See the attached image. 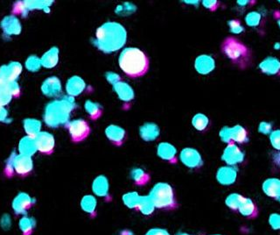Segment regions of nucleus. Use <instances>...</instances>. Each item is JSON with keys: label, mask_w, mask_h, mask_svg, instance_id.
<instances>
[{"label": "nucleus", "mask_w": 280, "mask_h": 235, "mask_svg": "<svg viewBox=\"0 0 280 235\" xmlns=\"http://www.w3.org/2000/svg\"><path fill=\"white\" fill-rule=\"evenodd\" d=\"M127 34L124 27L116 22H108L98 28L96 34V46L105 53L121 49L126 42Z\"/></svg>", "instance_id": "obj_1"}, {"label": "nucleus", "mask_w": 280, "mask_h": 235, "mask_svg": "<svg viewBox=\"0 0 280 235\" xmlns=\"http://www.w3.org/2000/svg\"><path fill=\"white\" fill-rule=\"evenodd\" d=\"M119 65L129 77H142L148 71L149 60L142 50L128 48L119 56Z\"/></svg>", "instance_id": "obj_2"}, {"label": "nucleus", "mask_w": 280, "mask_h": 235, "mask_svg": "<svg viewBox=\"0 0 280 235\" xmlns=\"http://www.w3.org/2000/svg\"><path fill=\"white\" fill-rule=\"evenodd\" d=\"M222 51L230 61L241 69L250 66L251 53L249 48L235 37H228L222 43Z\"/></svg>", "instance_id": "obj_3"}, {"label": "nucleus", "mask_w": 280, "mask_h": 235, "mask_svg": "<svg viewBox=\"0 0 280 235\" xmlns=\"http://www.w3.org/2000/svg\"><path fill=\"white\" fill-rule=\"evenodd\" d=\"M148 196L157 209L172 210L177 207L174 189L168 183H156Z\"/></svg>", "instance_id": "obj_4"}, {"label": "nucleus", "mask_w": 280, "mask_h": 235, "mask_svg": "<svg viewBox=\"0 0 280 235\" xmlns=\"http://www.w3.org/2000/svg\"><path fill=\"white\" fill-rule=\"evenodd\" d=\"M71 111V104L64 101H57L54 104H50L48 109L46 120L48 124L52 126L58 125L64 122L68 117V113Z\"/></svg>", "instance_id": "obj_5"}, {"label": "nucleus", "mask_w": 280, "mask_h": 235, "mask_svg": "<svg viewBox=\"0 0 280 235\" xmlns=\"http://www.w3.org/2000/svg\"><path fill=\"white\" fill-rule=\"evenodd\" d=\"M220 138L223 142L227 144H244L249 141V135L246 129L240 125L233 127L224 126L220 131Z\"/></svg>", "instance_id": "obj_6"}, {"label": "nucleus", "mask_w": 280, "mask_h": 235, "mask_svg": "<svg viewBox=\"0 0 280 235\" xmlns=\"http://www.w3.org/2000/svg\"><path fill=\"white\" fill-rule=\"evenodd\" d=\"M245 155L237 144H228L222 156V160L228 166H236L244 162Z\"/></svg>", "instance_id": "obj_7"}, {"label": "nucleus", "mask_w": 280, "mask_h": 235, "mask_svg": "<svg viewBox=\"0 0 280 235\" xmlns=\"http://www.w3.org/2000/svg\"><path fill=\"white\" fill-rule=\"evenodd\" d=\"M180 161L189 168H201L203 165V160L198 150L192 147H186L180 152Z\"/></svg>", "instance_id": "obj_8"}, {"label": "nucleus", "mask_w": 280, "mask_h": 235, "mask_svg": "<svg viewBox=\"0 0 280 235\" xmlns=\"http://www.w3.org/2000/svg\"><path fill=\"white\" fill-rule=\"evenodd\" d=\"M68 130H69L72 140L76 142L83 141L87 138L90 132L88 123L82 119H77V120H74L72 122L69 123Z\"/></svg>", "instance_id": "obj_9"}, {"label": "nucleus", "mask_w": 280, "mask_h": 235, "mask_svg": "<svg viewBox=\"0 0 280 235\" xmlns=\"http://www.w3.org/2000/svg\"><path fill=\"white\" fill-rule=\"evenodd\" d=\"M238 178V169L235 166H223L218 168L216 173V180L224 186L231 185Z\"/></svg>", "instance_id": "obj_10"}, {"label": "nucleus", "mask_w": 280, "mask_h": 235, "mask_svg": "<svg viewBox=\"0 0 280 235\" xmlns=\"http://www.w3.org/2000/svg\"><path fill=\"white\" fill-rule=\"evenodd\" d=\"M37 150L41 153L50 154L55 147V139L49 133H40L35 137Z\"/></svg>", "instance_id": "obj_11"}, {"label": "nucleus", "mask_w": 280, "mask_h": 235, "mask_svg": "<svg viewBox=\"0 0 280 235\" xmlns=\"http://www.w3.org/2000/svg\"><path fill=\"white\" fill-rule=\"evenodd\" d=\"M195 67L196 71L201 75L211 73L216 68L215 59L207 55H201L195 60Z\"/></svg>", "instance_id": "obj_12"}, {"label": "nucleus", "mask_w": 280, "mask_h": 235, "mask_svg": "<svg viewBox=\"0 0 280 235\" xmlns=\"http://www.w3.org/2000/svg\"><path fill=\"white\" fill-rule=\"evenodd\" d=\"M262 73L268 76H280V61L277 57L269 56L259 65Z\"/></svg>", "instance_id": "obj_13"}, {"label": "nucleus", "mask_w": 280, "mask_h": 235, "mask_svg": "<svg viewBox=\"0 0 280 235\" xmlns=\"http://www.w3.org/2000/svg\"><path fill=\"white\" fill-rule=\"evenodd\" d=\"M238 212L243 217L252 220L259 216V208L252 199L244 197V200L241 203L240 206L238 208Z\"/></svg>", "instance_id": "obj_14"}, {"label": "nucleus", "mask_w": 280, "mask_h": 235, "mask_svg": "<svg viewBox=\"0 0 280 235\" xmlns=\"http://www.w3.org/2000/svg\"><path fill=\"white\" fill-rule=\"evenodd\" d=\"M33 205V199L27 193H20L12 202V209L16 214H25Z\"/></svg>", "instance_id": "obj_15"}, {"label": "nucleus", "mask_w": 280, "mask_h": 235, "mask_svg": "<svg viewBox=\"0 0 280 235\" xmlns=\"http://www.w3.org/2000/svg\"><path fill=\"white\" fill-rule=\"evenodd\" d=\"M262 189L265 195L276 200L280 197V179L278 178H268L263 183Z\"/></svg>", "instance_id": "obj_16"}, {"label": "nucleus", "mask_w": 280, "mask_h": 235, "mask_svg": "<svg viewBox=\"0 0 280 235\" xmlns=\"http://www.w3.org/2000/svg\"><path fill=\"white\" fill-rule=\"evenodd\" d=\"M108 140L116 146H121L125 139V131L118 125H110L105 130Z\"/></svg>", "instance_id": "obj_17"}, {"label": "nucleus", "mask_w": 280, "mask_h": 235, "mask_svg": "<svg viewBox=\"0 0 280 235\" xmlns=\"http://www.w3.org/2000/svg\"><path fill=\"white\" fill-rule=\"evenodd\" d=\"M109 181L105 176H98L95 178L92 183V190L95 195L100 198H108L109 197Z\"/></svg>", "instance_id": "obj_18"}, {"label": "nucleus", "mask_w": 280, "mask_h": 235, "mask_svg": "<svg viewBox=\"0 0 280 235\" xmlns=\"http://www.w3.org/2000/svg\"><path fill=\"white\" fill-rule=\"evenodd\" d=\"M12 166L18 174H27L33 169V161L30 156L20 155L13 158Z\"/></svg>", "instance_id": "obj_19"}, {"label": "nucleus", "mask_w": 280, "mask_h": 235, "mask_svg": "<svg viewBox=\"0 0 280 235\" xmlns=\"http://www.w3.org/2000/svg\"><path fill=\"white\" fill-rule=\"evenodd\" d=\"M158 157L169 162H176L177 150L172 144L162 142L158 144L157 148Z\"/></svg>", "instance_id": "obj_20"}, {"label": "nucleus", "mask_w": 280, "mask_h": 235, "mask_svg": "<svg viewBox=\"0 0 280 235\" xmlns=\"http://www.w3.org/2000/svg\"><path fill=\"white\" fill-rule=\"evenodd\" d=\"M159 127L154 123H146L142 126H140V137L142 138L144 141H155L159 136Z\"/></svg>", "instance_id": "obj_21"}, {"label": "nucleus", "mask_w": 280, "mask_h": 235, "mask_svg": "<svg viewBox=\"0 0 280 235\" xmlns=\"http://www.w3.org/2000/svg\"><path fill=\"white\" fill-rule=\"evenodd\" d=\"M114 90L121 100L129 102L134 98V92L131 86L124 82H118L114 86Z\"/></svg>", "instance_id": "obj_22"}, {"label": "nucleus", "mask_w": 280, "mask_h": 235, "mask_svg": "<svg viewBox=\"0 0 280 235\" xmlns=\"http://www.w3.org/2000/svg\"><path fill=\"white\" fill-rule=\"evenodd\" d=\"M97 207H98V201L94 196H84L81 200V208L82 211L88 213L91 217H95L97 215Z\"/></svg>", "instance_id": "obj_23"}, {"label": "nucleus", "mask_w": 280, "mask_h": 235, "mask_svg": "<svg viewBox=\"0 0 280 235\" xmlns=\"http://www.w3.org/2000/svg\"><path fill=\"white\" fill-rule=\"evenodd\" d=\"M85 88V82L80 77H72L67 82V92L72 96L80 94Z\"/></svg>", "instance_id": "obj_24"}, {"label": "nucleus", "mask_w": 280, "mask_h": 235, "mask_svg": "<svg viewBox=\"0 0 280 235\" xmlns=\"http://www.w3.org/2000/svg\"><path fill=\"white\" fill-rule=\"evenodd\" d=\"M19 150L23 156H31L36 152L35 140L33 138H25L19 144Z\"/></svg>", "instance_id": "obj_25"}, {"label": "nucleus", "mask_w": 280, "mask_h": 235, "mask_svg": "<svg viewBox=\"0 0 280 235\" xmlns=\"http://www.w3.org/2000/svg\"><path fill=\"white\" fill-rule=\"evenodd\" d=\"M155 209V206L153 205L152 200L150 199L149 196H141L140 197L137 210L141 213L146 215V216H148V215L153 213V211Z\"/></svg>", "instance_id": "obj_26"}, {"label": "nucleus", "mask_w": 280, "mask_h": 235, "mask_svg": "<svg viewBox=\"0 0 280 235\" xmlns=\"http://www.w3.org/2000/svg\"><path fill=\"white\" fill-rule=\"evenodd\" d=\"M131 179L134 181V183L139 186L145 185L150 181L149 174L140 168L132 169L131 172Z\"/></svg>", "instance_id": "obj_27"}, {"label": "nucleus", "mask_w": 280, "mask_h": 235, "mask_svg": "<svg viewBox=\"0 0 280 235\" xmlns=\"http://www.w3.org/2000/svg\"><path fill=\"white\" fill-rule=\"evenodd\" d=\"M19 229L24 235H30L36 226V221L34 218L24 216L19 220Z\"/></svg>", "instance_id": "obj_28"}, {"label": "nucleus", "mask_w": 280, "mask_h": 235, "mask_svg": "<svg viewBox=\"0 0 280 235\" xmlns=\"http://www.w3.org/2000/svg\"><path fill=\"white\" fill-rule=\"evenodd\" d=\"M140 197L136 191L128 193L123 196V202L129 209H137L139 203Z\"/></svg>", "instance_id": "obj_29"}, {"label": "nucleus", "mask_w": 280, "mask_h": 235, "mask_svg": "<svg viewBox=\"0 0 280 235\" xmlns=\"http://www.w3.org/2000/svg\"><path fill=\"white\" fill-rule=\"evenodd\" d=\"M244 199V196L240 195L238 193H232L226 198L225 205L232 211H238Z\"/></svg>", "instance_id": "obj_30"}, {"label": "nucleus", "mask_w": 280, "mask_h": 235, "mask_svg": "<svg viewBox=\"0 0 280 235\" xmlns=\"http://www.w3.org/2000/svg\"><path fill=\"white\" fill-rule=\"evenodd\" d=\"M192 124L196 130L204 131L209 124V119L202 113H198L193 118Z\"/></svg>", "instance_id": "obj_31"}, {"label": "nucleus", "mask_w": 280, "mask_h": 235, "mask_svg": "<svg viewBox=\"0 0 280 235\" xmlns=\"http://www.w3.org/2000/svg\"><path fill=\"white\" fill-rule=\"evenodd\" d=\"M86 112L88 113V115L93 119H97L101 116L103 108L100 104L98 103H94L92 101H87L85 104Z\"/></svg>", "instance_id": "obj_32"}, {"label": "nucleus", "mask_w": 280, "mask_h": 235, "mask_svg": "<svg viewBox=\"0 0 280 235\" xmlns=\"http://www.w3.org/2000/svg\"><path fill=\"white\" fill-rule=\"evenodd\" d=\"M262 13L259 12H250L245 17V22L250 28H258L262 22Z\"/></svg>", "instance_id": "obj_33"}, {"label": "nucleus", "mask_w": 280, "mask_h": 235, "mask_svg": "<svg viewBox=\"0 0 280 235\" xmlns=\"http://www.w3.org/2000/svg\"><path fill=\"white\" fill-rule=\"evenodd\" d=\"M58 61V52L57 49H53L45 55L43 58V65L48 68H52L57 63Z\"/></svg>", "instance_id": "obj_34"}, {"label": "nucleus", "mask_w": 280, "mask_h": 235, "mask_svg": "<svg viewBox=\"0 0 280 235\" xmlns=\"http://www.w3.org/2000/svg\"><path fill=\"white\" fill-rule=\"evenodd\" d=\"M45 93L46 94H55L61 91V84L57 78H50L45 83Z\"/></svg>", "instance_id": "obj_35"}, {"label": "nucleus", "mask_w": 280, "mask_h": 235, "mask_svg": "<svg viewBox=\"0 0 280 235\" xmlns=\"http://www.w3.org/2000/svg\"><path fill=\"white\" fill-rule=\"evenodd\" d=\"M229 30L233 34H238L243 33L244 31V28L241 24V22L238 19H231L228 22Z\"/></svg>", "instance_id": "obj_36"}, {"label": "nucleus", "mask_w": 280, "mask_h": 235, "mask_svg": "<svg viewBox=\"0 0 280 235\" xmlns=\"http://www.w3.org/2000/svg\"><path fill=\"white\" fill-rule=\"evenodd\" d=\"M270 141L274 149L280 151V129L271 132L270 135Z\"/></svg>", "instance_id": "obj_37"}, {"label": "nucleus", "mask_w": 280, "mask_h": 235, "mask_svg": "<svg viewBox=\"0 0 280 235\" xmlns=\"http://www.w3.org/2000/svg\"><path fill=\"white\" fill-rule=\"evenodd\" d=\"M268 223L272 229L280 231V214L271 213L268 219Z\"/></svg>", "instance_id": "obj_38"}, {"label": "nucleus", "mask_w": 280, "mask_h": 235, "mask_svg": "<svg viewBox=\"0 0 280 235\" xmlns=\"http://www.w3.org/2000/svg\"><path fill=\"white\" fill-rule=\"evenodd\" d=\"M259 132L262 135H271L272 132V125L267 121H262L259 125Z\"/></svg>", "instance_id": "obj_39"}, {"label": "nucleus", "mask_w": 280, "mask_h": 235, "mask_svg": "<svg viewBox=\"0 0 280 235\" xmlns=\"http://www.w3.org/2000/svg\"><path fill=\"white\" fill-rule=\"evenodd\" d=\"M0 226L2 229L9 230L12 226V219L8 214H4L1 220H0Z\"/></svg>", "instance_id": "obj_40"}, {"label": "nucleus", "mask_w": 280, "mask_h": 235, "mask_svg": "<svg viewBox=\"0 0 280 235\" xmlns=\"http://www.w3.org/2000/svg\"><path fill=\"white\" fill-rule=\"evenodd\" d=\"M202 5L204 6L205 8L209 10V11H212V12H215L220 6L219 1H216V0H213V1H202Z\"/></svg>", "instance_id": "obj_41"}, {"label": "nucleus", "mask_w": 280, "mask_h": 235, "mask_svg": "<svg viewBox=\"0 0 280 235\" xmlns=\"http://www.w3.org/2000/svg\"><path fill=\"white\" fill-rule=\"evenodd\" d=\"M145 235H171L168 231L163 228H152V229L148 230Z\"/></svg>", "instance_id": "obj_42"}, {"label": "nucleus", "mask_w": 280, "mask_h": 235, "mask_svg": "<svg viewBox=\"0 0 280 235\" xmlns=\"http://www.w3.org/2000/svg\"><path fill=\"white\" fill-rule=\"evenodd\" d=\"M106 78L107 80L109 81V82H110L113 86H115L116 83L120 82V80H121V78H120L119 75L114 73V72H108V73L106 74Z\"/></svg>", "instance_id": "obj_43"}, {"label": "nucleus", "mask_w": 280, "mask_h": 235, "mask_svg": "<svg viewBox=\"0 0 280 235\" xmlns=\"http://www.w3.org/2000/svg\"><path fill=\"white\" fill-rule=\"evenodd\" d=\"M237 3H238V6H242V7H246V6H254L256 2L254 0H252V1L251 0H242V1H238Z\"/></svg>", "instance_id": "obj_44"}, {"label": "nucleus", "mask_w": 280, "mask_h": 235, "mask_svg": "<svg viewBox=\"0 0 280 235\" xmlns=\"http://www.w3.org/2000/svg\"><path fill=\"white\" fill-rule=\"evenodd\" d=\"M277 24H278V26H279V28H280V15H279V14H277Z\"/></svg>", "instance_id": "obj_45"}, {"label": "nucleus", "mask_w": 280, "mask_h": 235, "mask_svg": "<svg viewBox=\"0 0 280 235\" xmlns=\"http://www.w3.org/2000/svg\"><path fill=\"white\" fill-rule=\"evenodd\" d=\"M177 235H192V234H189V233H188V232H180V233H179V234Z\"/></svg>", "instance_id": "obj_46"}, {"label": "nucleus", "mask_w": 280, "mask_h": 235, "mask_svg": "<svg viewBox=\"0 0 280 235\" xmlns=\"http://www.w3.org/2000/svg\"><path fill=\"white\" fill-rule=\"evenodd\" d=\"M277 200H278V202H279V204H280V197H279V199H277Z\"/></svg>", "instance_id": "obj_47"}, {"label": "nucleus", "mask_w": 280, "mask_h": 235, "mask_svg": "<svg viewBox=\"0 0 280 235\" xmlns=\"http://www.w3.org/2000/svg\"><path fill=\"white\" fill-rule=\"evenodd\" d=\"M210 235H222V234H210Z\"/></svg>", "instance_id": "obj_48"}, {"label": "nucleus", "mask_w": 280, "mask_h": 235, "mask_svg": "<svg viewBox=\"0 0 280 235\" xmlns=\"http://www.w3.org/2000/svg\"><path fill=\"white\" fill-rule=\"evenodd\" d=\"M278 3H280V0H279V1H278Z\"/></svg>", "instance_id": "obj_49"}]
</instances>
